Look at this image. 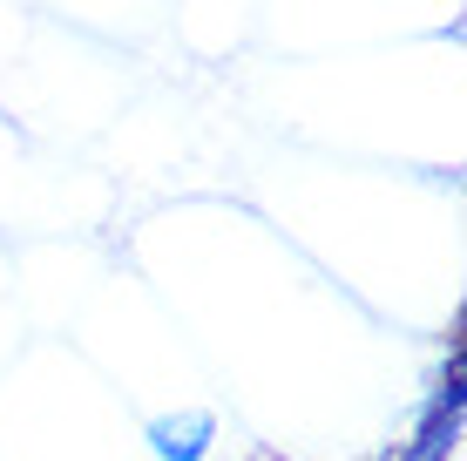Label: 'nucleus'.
Returning a JSON list of instances; mask_svg holds the SVG:
<instances>
[{
	"label": "nucleus",
	"mask_w": 467,
	"mask_h": 461,
	"mask_svg": "<svg viewBox=\"0 0 467 461\" xmlns=\"http://www.w3.org/2000/svg\"><path fill=\"white\" fill-rule=\"evenodd\" d=\"M142 441H150L156 461H211L217 448V414H156L150 427H142Z\"/></svg>",
	"instance_id": "f03ea898"
},
{
	"label": "nucleus",
	"mask_w": 467,
	"mask_h": 461,
	"mask_svg": "<svg viewBox=\"0 0 467 461\" xmlns=\"http://www.w3.org/2000/svg\"><path fill=\"white\" fill-rule=\"evenodd\" d=\"M461 421H467V353H461V332L454 346H447V367H441V387H433L420 427L407 435V448L393 461H454L461 448Z\"/></svg>",
	"instance_id": "f257e3e1"
}]
</instances>
